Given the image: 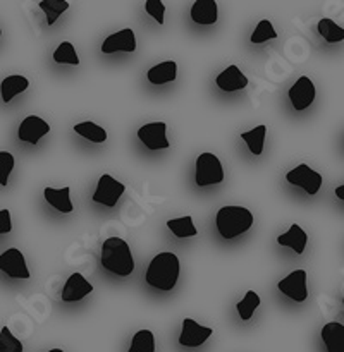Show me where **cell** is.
I'll list each match as a JSON object with an SVG mask.
<instances>
[{"label": "cell", "instance_id": "25", "mask_svg": "<svg viewBox=\"0 0 344 352\" xmlns=\"http://www.w3.org/2000/svg\"><path fill=\"white\" fill-rule=\"evenodd\" d=\"M74 131H76V134H79V136L93 141V143H103V141L107 140L105 129H103V127H100L98 124L89 122V120H86V122H81V124H76Z\"/></svg>", "mask_w": 344, "mask_h": 352}, {"label": "cell", "instance_id": "36", "mask_svg": "<svg viewBox=\"0 0 344 352\" xmlns=\"http://www.w3.org/2000/svg\"><path fill=\"white\" fill-rule=\"evenodd\" d=\"M48 352H64L62 349H50Z\"/></svg>", "mask_w": 344, "mask_h": 352}, {"label": "cell", "instance_id": "16", "mask_svg": "<svg viewBox=\"0 0 344 352\" xmlns=\"http://www.w3.org/2000/svg\"><path fill=\"white\" fill-rule=\"evenodd\" d=\"M320 336L327 352H344V325L337 322L325 323Z\"/></svg>", "mask_w": 344, "mask_h": 352}, {"label": "cell", "instance_id": "35", "mask_svg": "<svg viewBox=\"0 0 344 352\" xmlns=\"http://www.w3.org/2000/svg\"><path fill=\"white\" fill-rule=\"evenodd\" d=\"M336 196L344 201V184L339 186V188H336Z\"/></svg>", "mask_w": 344, "mask_h": 352}, {"label": "cell", "instance_id": "2", "mask_svg": "<svg viewBox=\"0 0 344 352\" xmlns=\"http://www.w3.org/2000/svg\"><path fill=\"white\" fill-rule=\"evenodd\" d=\"M102 267L119 277H127L134 270L129 244L120 237H109L102 246Z\"/></svg>", "mask_w": 344, "mask_h": 352}, {"label": "cell", "instance_id": "31", "mask_svg": "<svg viewBox=\"0 0 344 352\" xmlns=\"http://www.w3.org/2000/svg\"><path fill=\"white\" fill-rule=\"evenodd\" d=\"M23 342L12 336L7 327L0 330V352H23Z\"/></svg>", "mask_w": 344, "mask_h": 352}, {"label": "cell", "instance_id": "19", "mask_svg": "<svg viewBox=\"0 0 344 352\" xmlns=\"http://www.w3.org/2000/svg\"><path fill=\"white\" fill-rule=\"evenodd\" d=\"M151 85H165L178 78V64L174 60H165L153 65L147 74Z\"/></svg>", "mask_w": 344, "mask_h": 352}, {"label": "cell", "instance_id": "20", "mask_svg": "<svg viewBox=\"0 0 344 352\" xmlns=\"http://www.w3.org/2000/svg\"><path fill=\"white\" fill-rule=\"evenodd\" d=\"M191 19L198 24L217 23L215 0H196L191 7Z\"/></svg>", "mask_w": 344, "mask_h": 352}, {"label": "cell", "instance_id": "14", "mask_svg": "<svg viewBox=\"0 0 344 352\" xmlns=\"http://www.w3.org/2000/svg\"><path fill=\"white\" fill-rule=\"evenodd\" d=\"M93 292V285L83 277L81 274H72L71 277L65 282L64 289H62V301L65 302H74L81 301L83 298H86L88 294Z\"/></svg>", "mask_w": 344, "mask_h": 352}, {"label": "cell", "instance_id": "10", "mask_svg": "<svg viewBox=\"0 0 344 352\" xmlns=\"http://www.w3.org/2000/svg\"><path fill=\"white\" fill-rule=\"evenodd\" d=\"M288 95L296 110H305L308 109L313 103V100H315V85H313V81L310 78L301 76V78L289 88Z\"/></svg>", "mask_w": 344, "mask_h": 352}, {"label": "cell", "instance_id": "15", "mask_svg": "<svg viewBox=\"0 0 344 352\" xmlns=\"http://www.w3.org/2000/svg\"><path fill=\"white\" fill-rule=\"evenodd\" d=\"M215 82L222 91H237V89L246 88L248 78L239 71L237 65H229L217 76Z\"/></svg>", "mask_w": 344, "mask_h": 352}, {"label": "cell", "instance_id": "11", "mask_svg": "<svg viewBox=\"0 0 344 352\" xmlns=\"http://www.w3.org/2000/svg\"><path fill=\"white\" fill-rule=\"evenodd\" d=\"M212 333L213 330L208 329V327L198 325L191 318H184L182 320V332L181 337H179V344L182 347H200L208 340Z\"/></svg>", "mask_w": 344, "mask_h": 352}, {"label": "cell", "instance_id": "13", "mask_svg": "<svg viewBox=\"0 0 344 352\" xmlns=\"http://www.w3.org/2000/svg\"><path fill=\"white\" fill-rule=\"evenodd\" d=\"M134 50H136V38H134V31L131 28L110 34L103 40L102 45L103 54H114V52H129V54H133Z\"/></svg>", "mask_w": 344, "mask_h": 352}, {"label": "cell", "instance_id": "24", "mask_svg": "<svg viewBox=\"0 0 344 352\" xmlns=\"http://www.w3.org/2000/svg\"><path fill=\"white\" fill-rule=\"evenodd\" d=\"M265 134H267V127L258 126V127H255V129L246 131V133H241V140L248 144V148H250L251 153L261 155V151H264Z\"/></svg>", "mask_w": 344, "mask_h": 352}, {"label": "cell", "instance_id": "17", "mask_svg": "<svg viewBox=\"0 0 344 352\" xmlns=\"http://www.w3.org/2000/svg\"><path fill=\"white\" fill-rule=\"evenodd\" d=\"M45 195V199H47V203L50 206H54L57 212L61 213H71L72 210H74V206H72V201H71V188H62V189H54V188H47L43 191Z\"/></svg>", "mask_w": 344, "mask_h": 352}, {"label": "cell", "instance_id": "37", "mask_svg": "<svg viewBox=\"0 0 344 352\" xmlns=\"http://www.w3.org/2000/svg\"><path fill=\"white\" fill-rule=\"evenodd\" d=\"M0 34H2V30H0Z\"/></svg>", "mask_w": 344, "mask_h": 352}, {"label": "cell", "instance_id": "9", "mask_svg": "<svg viewBox=\"0 0 344 352\" xmlns=\"http://www.w3.org/2000/svg\"><path fill=\"white\" fill-rule=\"evenodd\" d=\"M0 270L12 278H24L26 280V278L31 277L23 253L19 250H16V248L7 250L6 253L0 254Z\"/></svg>", "mask_w": 344, "mask_h": 352}, {"label": "cell", "instance_id": "23", "mask_svg": "<svg viewBox=\"0 0 344 352\" xmlns=\"http://www.w3.org/2000/svg\"><path fill=\"white\" fill-rule=\"evenodd\" d=\"M167 227L175 237H179V239H186V237H195L196 234H198L196 227L193 226V219L189 215L181 217V219L169 220Z\"/></svg>", "mask_w": 344, "mask_h": 352}, {"label": "cell", "instance_id": "38", "mask_svg": "<svg viewBox=\"0 0 344 352\" xmlns=\"http://www.w3.org/2000/svg\"><path fill=\"white\" fill-rule=\"evenodd\" d=\"M343 305H344V299H343Z\"/></svg>", "mask_w": 344, "mask_h": 352}, {"label": "cell", "instance_id": "18", "mask_svg": "<svg viewBox=\"0 0 344 352\" xmlns=\"http://www.w3.org/2000/svg\"><path fill=\"white\" fill-rule=\"evenodd\" d=\"M306 241H308V236H306V232L298 226V223H292L291 229H289L288 232L281 234V236L277 237V243L281 244V246L291 248L296 254H301L303 251H305Z\"/></svg>", "mask_w": 344, "mask_h": 352}, {"label": "cell", "instance_id": "21", "mask_svg": "<svg viewBox=\"0 0 344 352\" xmlns=\"http://www.w3.org/2000/svg\"><path fill=\"white\" fill-rule=\"evenodd\" d=\"M28 88H30V81H28L24 76H21V74L7 76V78L2 81V85H0L2 100L6 103H9L14 96H17L19 93L26 91Z\"/></svg>", "mask_w": 344, "mask_h": 352}, {"label": "cell", "instance_id": "28", "mask_svg": "<svg viewBox=\"0 0 344 352\" xmlns=\"http://www.w3.org/2000/svg\"><path fill=\"white\" fill-rule=\"evenodd\" d=\"M258 306H260V296H258L255 291H248L246 296L237 302L236 308H237V313H239L241 320L248 322V320H251V316H253L255 309H257Z\"/></svg>", "mask_w": 344, "mask_h": 352}, {"label": "cell", "instance_id": "34", "mask_svg": "<svg viewBox=\"0 0 344 352\" xmlns=\"http://www.w3.org/2000/svg\"><path fill=\"white\" fill-rule=\"evenodd\" d=\"M12 230L9 210H0V234H9Z\"/></svg>", "mask_w": 344, "mask_h": 352}, {"label": "cell", "instance_id": "5", "mask_svg": "<svg viewBox=\"0 0 344 352\" xmlns=\"http://www.w3.org/2000/svg\"><path fill=\"white\" fill-rule=\"evenodd\" d=\"M126 191V186L122 182L116 181L112 175L103 174L102 177L98 179V184H96L95 192H93L92 199L95 203H100V205H105L109 208H114L119 201L120 196Z\"/></svg>", "mask_w": 344, "mask_h": 352}, {"label": "cell", "instance_id": "22", "mask_svg": "<svg viewBox=\"0 0 344 352\" xmlns=\"http://www.w3.org/2000/svg\"><path fill=\"white\" fill-rule=\"evenodd\" d=\"M316 30H319L320 36L327 41V43H337V41L344 40V28L337 26L332 19L329 17H323L316 24Z\"/></svg>", "mask_w": 344, "mask_h": 352}, {"label": "cell", "instance_id": "32", "mask_svg": "<svg viewBox=\"0 0 344 352\" xmlns=\"http://www.w3.org/2000/svg\"><path fill=\"white\" fill-rule=\"evenodd\" d=\"M14 168V157L9 151H0V186H7L9 175Z\"/></svg>", "mask_w": 344, "mask_h": 352}, {"label": "cell", "instance_id": "6", "mask_svg": "<svg viewBox=\"0 0 344 352\" xmlns=\"http://www.w3.org/2000/svg\"><path fill=\"white\" fill-rule=\"evenodd\" d=\"M286 179H288L289 184L305 189L312 196L316 195L320 191V186H322V175L316 170H313V168H310L306 164H301L296 168H292V170H289Z\"/></svg>", "mask_w": 344, "mask_h": 352}, {"label": "cell", "instance_id": "3", "mask_svg": "<svg viewBox=\"0 0 344 352\" xmlns=\"http://www.w3.org/2000/svg\"><path fill=\"white\" fill-rule=\"evenodd\" d=\"M215 226L224 239H234L253 226V213L244 206H222L217 212Z\"/></svg>", "mask_w": 344, "mask_h": 352}, {"label": "cell", "instance_id": "12", "mask_svg": "<svg viewBox=\"0 0 344 352\" xmlns=\"http://www.w3.org/2000/svg\"><path fill=\"white\" fill-rule=\"evenodd\" d=\"M48 133H50V126H48L47 120L38 116H28L17 129L19 140L30 144H36Z\"/></svg>", "mask_w": 344, "mask_h": 352}, {"label": "cell", "instance_id": "26", "mask_svg": "<svg viewBox=\"0 0 344 352\" xmlns=\"http://www.w3.org/2000/svg\"><path fill=\"white\" fill-rule=\"evenodd\" d=\"M38 6L47 14L48 26H52L58 19V16L69 9V2H65V0H41Z\"/></svg>", "mask_w": 344, "mask_h": 352}, {"label": "cell", "instance_id": "4", "mask_svg": "<svg viewBox=\"0 0 344 352\" xmlns=\"http://www.w3.org/2000/svg\"><path fill=\"white\" fill-rule=\"evenodd\" d=\"M196 184L205 188L224 181V168L213 153H202L196 158Z\"/></svg>", "mask_w": 344, "mask_h": 352}, {"label": "cell", "instance_id": "8", "mask_svg": "<svg viewBox=\"0 0 344 352\" xmlns=\"http://www.w3.org/2000/svg\"><path fill=\"white\" fill-rule=\"evenodd\" d=\"M279 291L291 298L292 301L303 302L308 298V289H306V272L305 270H294L282 278L277 284Z\"/></svg>", "mask_w": 344, "mask_h": 352}, {"label": "cell", "instance_id": "27", "mask_svg": "<svg viewBox=\"0 0 344 352\" xmlns=\"http://www.w3.org/2000/svg\"><path fill=\"white\" fill-rule=\"evenodd\" d=\"M127 352H155V337L150 330H140L131 340Z\"/></svg>", "mask_w": 344, "mask_h": 352}, {"label": "cell", "instance_id": "29", "mask_svg": "<svg viewBox=\"0 0 344 352\" xmlns=\"http://www.w3.org/2000/svg\"><path fill=\"white\" fill-rule=\"evenodd\" d=\"M54 60L57 62V64L79 65V57L78 54H76L71 41H62V43L58 45L57 50L54 52Z\"/></svg>", "mask_w": 344, "mask_h": 352}, {"label": "cell", "instance_id": "7", "mask_svg": "<svg viewBox=\"0 0 344 352\" xmlns=\"http://www.w3.org/2000/svg\"><path fill=\"white\" fill-rule=\"evenodd\" d=\"M165 133H167V124L151 122L144 124L138 129V138H140L141 143H144L148 150H164V148L171 146Z\"/></svg>", "mask_w": 344, "mask_h": 352}, {"label": "cell", "instance_id": "30", "mask_svg": "<svg viewBox=\"0 0 344 352\" xmlns=\"http://www.w3.org/2000/svg\"><path fill=\"white\" fill-rule=\"evenodd\" d=\"M277 38V33H275L274 26L268 19H261L260 23L257 24L255 28L253 34H251V43L258 45V43H264L267 40H275Z\"/></svg>", "mask_w": 344, "mask_h": 352}, {"label": "cell", "instance_id": "1", "mask_svg": "<svg viewBox=\"0 0 344 352\" xmlns=\"http://www.w3.org/2000/svg\"><path fill=\"white\" fill-rule=\"evenodd\" d=\"M179 258L174 253H158L148 265L144 280L158 291H172L179 278Z\"/></svg>", "mask_w": 344, "mask_h": 352}, {"label": "cell", "instance_id": "33", "mask_svg": "<svg viewBox=\"0 0 344 352\" xmlns=\"http://www.w3.org/2000/svg\"><path fill=\"white\" fill-rule=\"evenodd\" d=\"M144 10L157 21L158 24H164V14H165V6L160 0H147L144 2Z\"/></svg>", "mask_w": 344, "mask_h": 352}]
</instances>
